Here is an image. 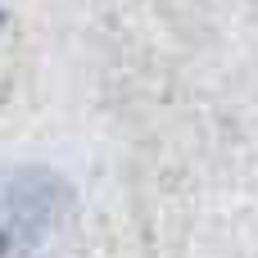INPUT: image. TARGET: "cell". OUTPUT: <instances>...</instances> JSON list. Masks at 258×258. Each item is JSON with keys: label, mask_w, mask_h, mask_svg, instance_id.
Returning a JSON list of instances; mask_svg holds the SVG:
<instances>
[{"label": "cell", "mask_w": 258, "mask_h": 258, "mask_svg": "<svg viewBox=\"0 0 258 258\" xmlns=\"http://www.w3.org/2000/svg\"><path fill=\"white\" fill-rule=\"evenodd\" d=\"M59 181L41 168L0 172V258H27L54 227Z\"/></svg>", "instance_id": "cell-1"}, {"label": "cell", "mask_w": 258, "mask_h": 258, "mask_svg": "<svg viewBox=\"0 0 258 258\" xmlns=\"http://www.w3.org/2000/svg\"><path fill=\"white\" fill-rule=\"evenodd\" d=\"M0 18H5V14H0Z\"/></svg>", "instance_id": "cell-2"}]
</instances>
